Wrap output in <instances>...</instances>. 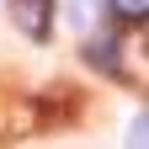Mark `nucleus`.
<instances>
[{
    "label": "nucleus",
    "instance_id": "1",
    "mask_svg": "<svg viewBox=\"0 0 149 149\" xmlns=\"http://www.w3.org/2000/svg\"><path fill=\"white\" fill-rule=\"evenodd\" d=\"M11 22L27 37H48L53 32V6L48 0H11Z\"/></svg>",
    "mask_w": 149,
    "mask_h": 149
},
{
    "label": "nucleus",
    "instance_id": "2",
    "mask_svg": "<svg viewBox=\"0 0 149 149\" xmlns=\"http://www.w3.org/2000/svg\"><path fill=\"white\" fill-rule=\"evenodd\" d=\"M112 11H117V16H128V22H144L149 0H112Z\"/></svg>",
    "mask_w": 149,
    "mask_h": 149
}]
</instances>
